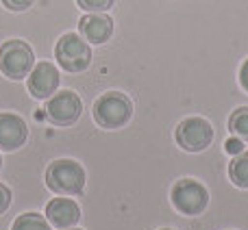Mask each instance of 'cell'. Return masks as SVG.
I'll use <instances>...</instances> for the list:
<instances>
[{
	"instance_id": "6da1fadb",
	"label": "cell",
	"mask_w": 248,
	"mask_h": 230,
	"mask_svg": "<svg viewBox=\"0 0 248 230\" xmlns=\"http://www.w3.org/2000/svg\"><path fill=\"white\" fill-rule=\"evenodd\" d=\"M46 185L50 191L59 193V196H81L85 189V170L81 163L61 158V161L48 165Z\"/></svg>"
},
{
	"instance_id": "7a4b0ae2",
	"label": "cell",
	"mask_w": 248,
	"mask_h": 230,
	"mask_svg": "<svg viewBox=\"0 0 248 230\" xmlns=\"http://www.w3.org/2000/svg\"><path fill=\"white\" fill-rule=\"evenodd\" d=\"M35 68L33 48L22 39H9L0 46V72L11 81H22Z\"/></svg>"
},
{
	"instance_id": "3957f363",
	"label": "cell",
	"mask_w": 248,
	"mask_h": 230,
	"mask_svg": "<svg viewBox=\"0 0 248 230\" xmlns=\"http://www.w3.org/2000/svg\"><path fill=\"white\" fill-rule=\"evenodd\" d=\"M133 115V102L120 91H107L94 102V119L103 128H122Z\"/></svg>"
},
{
	"instance_id": "277c9868",
	"label": "cell",
	"mask_w": 248,
	"mask_h": 230,
	"mask_svg": "<svg viewBox=\"0 0 248 230\" xmlns=\"http://www.w3.org/2000/svg\"><path fill=\"white\" fill-rule=\"evenodd\" d=\"M172 204L183 215H201L209 204V191L194 178H181L170 191Z\"/></svg>"
},
{
	"instance_id": "5b68a950",
	"label": "cell",
	"mask_w": 248,
	"mask_h": 230,
	"mask_svg": "<svg viewBox=\"0 0 248 230\" xmlns=\"http://www.w3.org/2000/svg\"><path fill=\"white\" fill-rule=\"evenodd\" d=\"M55 57L59 65L68 72H83L92 63V48L81 35L65 33L55 46Z\"/></svg>"
},
{
	"instance_id": "8992f818",
	"label": "cell",
	"mask_w": 248,
	"mask_h": 230,
	"mask_svg": "<svg viewBox=\"0 0 248 230\" xmlns=\"http://www.w3.org/2000/svg\"><path fill=\"white\" fill-rule=\"evenodd\" d=\"M176 144L187 152H202L214 141V128L205 117H187L176 126Z\"/></svg>"
},
{
	"instance_id": "52a82bcc",
	"label": "cell",
	"mask_w": 248,
	"mask_h": 230,
	"mask_svg": "<svg viewBox=\"0 0 248 230\" xmlns=\"http://www.w3.org/2000/svg\"><path fill=\"white\" fill-rule=\"evenodd\" d=\"M81 113H83L81 98H78V94H74V91H70V89L59 91V94L55 91L46 104V115L55 124H59V126H70V124H74L81 117Z\"/></svg>"
},
{
	"instance_id": "ba28073f",
	"label": "cell",
	"mask_w": 248,
	"mask_h": 230,
	"mask_svg": "<svg viewBox=\"0 0 248 230\" xmlns=\"http://www.w3.org/2000/svg\"><path fill=\"white\" fill-rule=\"evenodd\" d=\"M26 85H29V91L35 98H50L59 89V70L48 61L37 63L31 70Z\"/></svg>"
},
{
	"instance_id": "9c48e42d",
	"label": "cell",
	"mask_w": 248,
	"mask_h": 230,
	"mask_svg": "<svg viewBox=\"0 0 248 230\" xmlns=\"http://www.w3.org/2000/svg\"><path fill=\"white\" fill-rule=\"evenodd\" d=\"M29 137L26 122L16 113H0V148L2 150H17L24 145Z\"/></svg>"
},
{
	"instance_id": "30bf717a",
	"label": "cell",
	"mask_w": 248,
	"mask_h": 230,
	"mask_svg": "<svg viewBox=\"0 0 248 230\" xmlns=\"http://www.w3.org/2000/svg\"><path fill=\"white\" fill-rule=\"evenodd\" d=\"M46 219L55 228H72L81 219V209L70 198H55L46 206Z\"/></svg>"
},
{
	"instance_id": "8fae6325",
	"label": "cell",
	"mask_w": 248,
	"mask_h": 230,
	"mask_svg": "<svg viewBox=\"0 0 248 230\" xmlns=\"http://www.w3.org/2000/svg\"><path fill=\"white\" fill-rule=\"evenodd\" d=\"M78 29H81V35L85 37V42L105 43L113 35V20L105 13H90V15L81 17Z\"/></svg>"
},
{
	"instance_id": "7c38bea8",
	"label": "cell",
	"mask_w": 248,
	"mask_h": 230,
	"mask_svg": "<svg viewBox=\"0 0 248 230\" xmlns=\"http://www.w3.org/2000/svg\"><path fill=\"white\" fill-rule=\"evenodd\" d=\"M229 178L233 180V185L242 189H248V152L235 154V158L229 165Z\"/></svg>"
},
{
	"instance_id": "4fadbf2b",
	"label": "cell",
	"mask_w": 248,
	"mask_h": 230,
	"mask_svg": "<svg viewBox=\"0 0 248 230\" xmlns=\"http://www.w3.org/2000/svg\"><path fill=\"white\" fill-rule=\"evenodd\" d=\"M11 230H52L50 222L39 213H24L13 222Z\"/></svg>"
},
{
	"instance_id": "5bb4252c",
	"label": "cell",
	"mask_w": 248,
	"mask_h": 230,
	"mask_svg": "<svg viewBox=\"0 0 248 230\" xmlns=\"http://www.w3.org/2000/svg\"><path fill=\"white\" fill-rule=\"evenodd\" d=\"M229 128L242 141H248V107H242L229 117Z\"/></svg>"
},
{
	"instance_id": "9a60e30c",
	"label": "cell",
	"mask_w": 248,
	"mask_h": 230,
	"mask_svg": "<svg viewBox=\"0 0 248 230\" xmlns=\"http://www.w3.org/2000/svg\"><path fill=\"white\" fill-rule=\"evenodd\" d=\"M77 2H78V7L85 9V11L103 13V11H107V9H111L116 0H77Z\"/></svg>"
},
{
	"instance_id": "2e32d148",
	"label": "cell",
	"mask_w": 248,
	"mask_h": 230,
	"mask_svg": "<svg viewBox=\"0 0 248 230\" xmlns=\"http://www.w3.org/2000/svg\"><path fill=\"white\" fill-rule=\"evenodd\" d=\"M224 150H227L229 154H233V157H235V154H240L242 150H244V144H242L240 137H229L227 144H224Z\"/></svg>"
},
{
	"instance_id": "e0dca14e",
	"label": "cell",
	"mask_w": 248,
	"mask_h": 230,
	"mask_svg": "<svg viewBox=\"0 0 248 230\" xmlns=\"http://www.w3.org/2000/svg\"><path fill=\"white\" fill-rule=\"evenodd\" d=\"M35 0H2V4L11 11H26V9L33 4Z\"/></svg>"
},
{
	"instance_id": "ac0fdd59",
	"label": "cell",
	"mask_w": 248,
	"mask_h": 230,
	"mask_svg": "<svg viewBox=\"0 0 248 230\" xmlns=\"http://www.w3.org/2000/svg\"><path fill=\"white\" fill-rule=\"evenodd\" d=\"M9 204H11V191L4 185H0V215L9 209Z\"/></svg>"
},
{
	"instance_id": "d6986e66",
	"label": "cell",
	"mask_w": 248,
	"mask_h": 230,
	"mask_svg": "<svg viewBox=\"0 0 248 230\" xmlns=\"http://www.w3.org/2000/svg\"><path fill=\"white\" fill-rule=\"evenodd\" d=\"M240 85H242V89L248 94V59L242 63V68H240Z\"/></svg>"
},
{
	"instance_id": "ffe728a7",
	"label": "cell",
	"mask_w": 248,
	"mask_h": 230,
	"mask_svg": "<svg viewBox=\"0 0 248 230\" xmlns=\"http://www.w3.org/2000/svg\"><path fill=\"white\" fill-rule=\"evenodd\" d=\"M0 167H2V157H0Z\"/></svg>"
},
{
	"instance_id": "44dd1931",
	"label": "cell",
	"mask_w": 248,
	"mask_h": 230,
	"mask_svg": "<svg viewBox=\"0 0 248 230\" xmlns=\"http://www.w3.org/2000/svg\"><path fill=\"white\" fill-rule=\"evenodd\" d=\"M161 230H172V228H161Z\"/></svg>"
},
{
	"instance_id": "7402d4cb",
	"label": "cell",
	"mask_w": 248,
	"mask_h": 230,
	"mask_svg": "<svg viewBox=\"0 0 248 230\" xmlns=\"http://www.w3.org/2000/svg\"><path fill=\"white\" fill-rule=\"evenodd\" d=\"M72 230H78V228H72Z\"/></svg>"
}]
</instances>
